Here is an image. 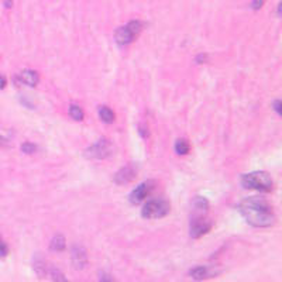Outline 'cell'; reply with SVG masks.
I'll return each instance as SVG.
<instances>
[{
  "instance_id": "obj_2",
  "label": "cell",
  "mask_w": 282,
  "mask_h": 282,
  "mask_svg": "<svg viewBox=\"0 0 282 282\" xmlns=\"http://www.w3.org/2000/svg\"><path fill=\"white\" fill-rule=\"evenodd\" d=\"M241 185L246 189H254L258 192H271L274 189V181L271 175L266 171H255L244 174L241 177Z\"/></svg>"
},
{
  "instance_id": "obj_11",
  "label": "cell",
  "mask_w": 282,
  "mask_h": 282,
  "mask_svg": "<svg viewBox=\"0 0 282 282\" xmlns=\"http://www.w3.org/2000/svg\"><path fill=\"white\" fill-rule=\"evenodd\" d=\"M18 79H20V82L24 83V85H27L30 88L37 86L40 82L39 73L35 71H33V69H23V71L18 73Z\"/></svg>"
},
{
  "instance_id": "obj_15",
  "label": "cell",
  "mask_w": 282,
  "mask_h": 282,
  "mask_svg": "<svg viewBox=\"0 0 282 282\" xmlns=\"http://www.w3.org/2000/svg\"><path fill=\"white\" fill-rule=\"evenodd\" d=\"M174 148H175V153L179 155H186L189 153V149H191V145H189L188 140L185 139H179L175 141V145H174Z\"/></svg>"
},
{
  "instance_id": "obj_18",
  "label": "cell",
  "mask_w": 282,
  "mask_h": 282,
  "mask_svg": "<svg viewBox=\"0 0 282 282\" xmlns=\"http://www.w3.org/2000/svg\"><path fill=\"white\" fill-rule=\"evenodd\" d=\"M69 115L73 120H77V122H82L83 117H85V113H83L82 107L78 105H71L69 106Z\"/></svg>"
},
{
  "instance_id": "obj_20",
  "label": "cell",
  "mask_w": 282,
  "mask_h": 282,
  "mask_svg": "<svg viewBox=\"0 0 282 282\" xmlns=\"http://www.w3.org/2000/svg\"><path fill=\"white\" fill-rule=\"evenodd\" d=\"M35 149H37V147H35L34 144L31 143L22 144V151L23 153H26V154H34V153H35Z\"/></svg>"
},
{
  "instance_id": "obj_7",
  "label": "cell",
  "mask_w": 282,
  "mask_h": 282,
  "mask_svg": "<svg viewBox=\"0 0 282 282\" xmlns=\"http://www.w3.org/2000/svg\"><path fill=\"white\" fill-rule=\"evenodd\" d=\"M155 188V181H144L139 185V186H136V188L131 191V194H130V202L133 203V205H139L141 203L143 200H145V198H148L149 194L154 191Z\"/></svg>"
},
{
  "instance_id": "obj_1",
  "label": "cell",
  "mask_w": 282,
  "mask_h": 282,
  "mask_svg": "<svg viewBox=\"0 0 282 282\" xmlns=\"http://www.w3.org/2000/svg\"><path fill=\"white\" fill-rule=\"evenodd\" d=\"M238 212L244 220L253 227H271L275 223V213L268 200L258 196H251L238 203Z\"/></svg>"
},
{
  "instance_id": "obj_14",
  "label": "cell",
  "mask_w": 282,
  "mask_h": 282,
  "mask_svg": "<svg viewBox=\"0 0 282 282\" xmlns=\"http://www.w3.org/2000/svg\"><path fill=\"white\" fill-rule=\"evenodd\" d=\"M192 205H194L195 211L200 212V213H205V212L209 211V200L203 198V196H195Z\"/></svg>"
},
{
  "instance_id": "obj_10",
  "label": "cell",
  "mask_w": 282,
  "mask_h": 282,
  "mask_svg": "<svg viewBox=\"0 0 282 282\" xmlns=\"http://www.w3.org/2000/svg\"><path fill=\"white\" fill-rule=\"evenodd\" d=\"M72 264L75 267V270H85L88 266V254L82 246L72 247Z\"/></svg>"
},
{
  "instance_id": "obj_23",
  "label": "cell",
  "mask_w": 282,
  "mask_h": 282,
  "mask_svg": "<svg viewBox=\"0 0 282 282\" xmlns=\"http://www.w3.org/2000/svg\"><path fill=\"white\" fill-rule=\"evenodd\" d=\"M264 2H266V0H253V2H251V7H253L254 10H260L261 7H262V5H264Z\"/></svg>"
},
{
  "instance_id": "obj_16",
  "label": "cell",
  "mask_w": 282,
  "mask_h": 282,
  "mask_svg": "<svg viewBox=\"0 0 282 282\" xmlns=\"http://www.w3.org/2000/svg\"><path fill=\"white\" fill-rule=\"evenodd\" d=\"M34 270L37 272V275L39 277H44L45 274L48 272V267H47V262H45L41 257H37L35 260H34Z\"/></svg>"
},
{
  "instance_id": "obj_6",
  "label": "cell",
  "mask_w": 282,
  "mask_h": 282,
  "mask_svg": "<svg viewBox=\"0 0 282 282\" xmlns=\"http://www.w3.org/2000/svg\"><path fill=\"white\" fill-rule=\"evenodd\" d=\"M212 221L202 217V216H194L191 219L189 224V234L192 238H200L212 230Z\"/></svg>"
},
{
  "instance_id": "obj_26",
  "label": "cell",
  "mask_w": 282,
  "mask_h": 282,
  "mask_svg": "<svg viewBox=\"0 0 282 282\" xmlns=\"http://www.w3.org/2000/svg\"><path fill=\"white\" fill-rule=\"evenodd\" d=\"M11 6H13V0H5V7L10 9Z\"/></svg>"
},
{
  "instance_id": "obj_12",
  "label": "cell",
  "mask_w": 282,
  "mask_h": 282,
  "mask_svg": "<svg viewBox=\"0 0 282 282\" xmlns=\"http://www.w3.org/2000/svg\"><path fill=\"white\" fill-rule=\"evenodd\" d=\"M99 117L100 120L106 124H111V123H115L116 120V115H115V111L111 110L110 107H107V106H100L99 107Z\"/></svg>"
},
{
  "instance_id": "obj_19",
  "label": "cell",
  "mask_w": 282,
  "mask_h": 282,
  "mask_svg": "<svg viewBox=\"0 0 282 282\" xmlns=\"http://www.w3.org/2000/svg\"><path fill=\"white\" fill-rule=\"evenodd\" d=\"M7 255H9V247H7L3 237L0 236V258H6Z\"/></svg>"
},
{
  "instance_id": "obj_22",
  "label": "cell",
  "mask_w": 282,
  "mask_h": 282,
  "mask_svg": "<svg viewBox=\"0 0 282 282\" xmlns=\"http://www.w3.org/2000/svg\"><path fill=\"white\" fill-rule=\"evenodd\" d=\"M281 106H282V102L279 99L277 100H274V103H272V107H274V110L277 111L278 115L281 116L282 115V109H281Z\"/></svg>"
},
{
  "instance_id": "obj_13",
  "label": "cell",
  "mask_w": 282,
  "mask_h": 282,
  "mask_svg": "<svg viewBox=\"0 0 282 282\" xmlns=\"http://www.w3.org/2000/svg\"><path fill=\"white\" fill-rule=\"evenodd\" d=\"M67 247V241H65V237L62 234H57L52 237L50 244V249L52 251H64Z\"/></svg>"
},
{
  "instance_id": "obj_9",
  "label": "cell",
  "mask_w": 282,
  "mask_h": 282,
  "mask_svg": "<svg viewBox=\"0 0 282 282\" xmlns=\"http://www.w3.org/2000/svg\"><path fill=\"white\" fill-rule=\"evenodd\" d=\"M220 271H216L213 267L209 266H196L189 271V277L195 279V281H203L208 278L216 277Z\"/></svg>"
},
{
  "instance_id": "obj_24",
  "label": "cell",
  "mask_w": 282,
  "mask_h": 282,
  "mask_svg": "<svg viewBox=\"0 0 282 282\" xmlns=\"http://www.w3.org/2000/svg\"><path fill=\"white\" fill-rule=\"evenodd\" d=\"M208 60H209L208 54H199V55L196 57V62L198 64H205V62H208Z\"/></svg>"
},
{
  "instance_id": "obj_3",
  "label": "cell",
  "mask_w": 282,
  "mask_h": 282,
  "mask_svg": "<svg viewBox=\"0 0 282 282\" xmlns=\"http://www.w3.org/2000/svg\"><path fill=\"white\" fill-rule=\"evenodd\" d=\"M171 212V205L165 199H153L148 200L141 209V216L144 219L154 220V219H161L165 217Z\"/></svg>"
},
{
  "instance_id": "obj_21",
  "label": "cell",
  "mask_w": 282,
  "mask_h": 282,
  "mask_svg": "<svg viewBox=\"0 0 282 282\" xmlns=\"http://www.w3.org/2000/svg\"><path fill=\"white\" fill-rule=\"evenodd\" d=\"M99 282H117L115 278L109 275L107 272H99Z\"/></svg>"
},
{
  "instance_id": "obj_4",
  "label": "cell",
  "mask_w": 282,
  "mask_h": 282,
  "mask_svg": "<svg viewBox=\"0 0 282 282\" xmlns=\"http://www.w3.org/2000/svg\"><path fill=\"white\" fill-rule=\"evenodd\" d=\"M143 30V23L140 20H131L126 26H123L116 31V41L120 45H128L133 43V40L140 34Z\"/></svg>"
},
{
  "instance_id": "obj_8",
  "label": "cell",
  "mask_w": 282,
  "mask_h": 282,
  "mask_svg": "<svg viewBox=\"0 0 282 282\" xmlns=\"http://www.w3.org/2000/svg\"><path fill=\"white\" fill-rule=\"evenodd\" d=\"M136 177H137V168L134 165H126L115 174L113 181L116 185H126L134 181Z\"/></svg>"
},
{
  "instance_id": "obj_25",
  "label": "cell",
  "mask_w": 282,
  "mask_h": 282,
  "mask_svg": "<svg viewBox=\"0 0 282 282\" xmlns=\"http://www.w3.org/2000/svg\"><path fill=\"white\" fill-rule=\"evenodd\" d=\"M6 85H7V79H6V77H3V75L0 73V89H5Z\"/></svg>"
},
{
  "instance_id": "obj_5",
  "label": "cell",
  "mask_w": 282,
  "mask_h": 282,
  "mask_svg": "<svg viewBox=\"0 0 282 282\" xmlns=\"http://www.w3.org/2000/svg\"><path fill=\"white\" fill-rule=\"evenodd\" d=\"M111 154H113V147H111L110 141L107 139H100L98 143L90 145L85 151V155L88 158H92V160H105L107 157H110Z\"/></svg>"
},
{
  "instance_id": "obj_17",
  "label": "cell",
  "mask_w": 282,
  "mask_h": 282,
  "mask_svg": "<svg viewBox=\"0 0 282 282\" xmlns=\"http://www.w3.org/2000/svg\"><path fill=\"white\" fill-rule=\"evenodd\" d=\"M48 275H50L52 282H69L67 277L64 275V272L61 270H58V268H54V267H51L50 270H48Z\"/></svg>"
}]
</instances>
